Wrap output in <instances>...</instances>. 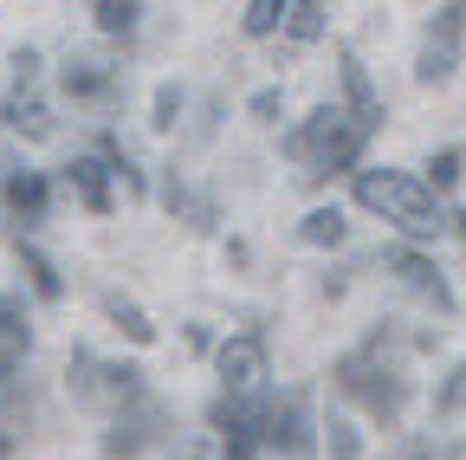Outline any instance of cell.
<instances>
[{"instance_id":"20","label":"cell","mask_w":466,"mask_h":460,"mask_svg":"<svg viewBox=\"0 0 466 460\" xmlns=\"http://www.w3.org/2000/svg\"><path fill=\"white\" fill-rule=\"evenodd\" d=\"M175 110H182V91L162 85V91H156V118H149V124H156V130H168V124H175Z\"/></svg>"},{"instance_id":"12","label":"cell","mask_w":466,"mask_h":460,"mask_svg":"<svg viewBox=\"0 0 466 460\" xmlns=\"http://www.w3.org/2000/svg\"><path fill=\"white\" fill-rule=\"evenodd\" d=\"M0 195H7V208H14L20 220H39V214H46V182L33 176V169H14V176L0 182Z\"/></svg>"},{"instance_id":"18","label":"cell","mask_w":466,"mask_h":460,"mask_svg":"<svg viewBox=\"0 0 466 460\" xmlns=\"http://www.w3.org/2000/svg\"><path fill=\"white\" fill-rule=\"evenodd\" d=\"M20 260H26V272H33V292H39V299H58V292H66V285H58V272H52V260H46V253L20 247Z\"/></svg>"},{"instance_id":"3","label":"cell","mask_w":466,"mask_h":460,"mask_svg":"<svg viewBox=\"0 0 466 460\" xmlns=\"http://www.w3.org/2000/svg\"><path fill=\"white\" fill-rule=\"evenodd\" d=\"M259 447L285 454V460H305L311 454V415H305V395H259Z\"/></svg>"},{"instance_id":"8","label":"cell","mask_w":466,"mask_h":460,"mask_svg":"<svg viewBox=\"0 0 466 460\" xmlns=\"http://www.w3.org/2000/svg\"><path fill=\"white\" fill-rule=\"evenodd\" d=\"M382 272H395L415 299H428L434 312H453V292H447V279L434 272V260H421V253H408V247H395V253H382Z\"/></svg>"},{"instance_id":"17","label":"cell","mask_w":466,"mask_h":460,"mask_svg":"<svg viewBox=\"0 0 466 460\" xmlns=\"http://www.w3.org/2000/svg\"><path fill=\"white\" fill-rule=\"evenodd\" d=\"M137 0H97V7H91V20H97V33H130L137 26Z\"/></svg>"},{"instance_id":"14","label":"cell","mask_w":466,"mask_h":460,"mask_svg":"<svg viewBox=\"0 0 466 460\" xmlns=\"http://www.w3.org/2000/svg\"><path fill=\"white\" fill-rule=\"evenodd\" d=\"M72 189L85 195L91 214H110V182H104V162H97V156H78V162H72Z\"/></svg>"},{"instance_id":"21","label":"cell","mask_w":466,"mask_h":460,"mask_svg":"<svg viewBox=\"0 0 466 460\" xmlns=\"http://www.w3.org/2000/svg\"><path fill=\"white\" fill-rule=\"evenodd\" d=\"M460 162H466L460 149H441V156H434V189H453V182H460Z\"/></svg>"},{"instance_id":"13","label":"cell","mask_w":466,"mask_h":460,"mask_svg":"<svg viewBox=\"0 0 466 460\" xmlns=\"http://www.w3.org/2000/svg\"><path fill=\"white\" fill-rule=\"evenodd\" d=\"M104 318L124 331L130 343H156V324H149V318H143V305H137V299H124V292H104Z\"/></svg>"},{"instance_id":"1","label":"cell","mask_w":466,"mask_h":460,"mask_svg":"<svg viewBox=\"0 0 466 460\" xmlns=\"http://www.w3.org/2000/svg\"><path fill=\"white\" fill-rule=\"evenodd\" d=\"M357 201L370 214H382L395 234H408V240H434L447 227L434 189H421L415 176H401V169H357Z\"/></svg>"},{"instance_id":"4","label":"cell","mask_w":466,"mask_h":460,"mask_svg":"<svg viewBox=\"0 0 466 460\" xmlns=\"http://www.w3.org/2000/svg\"><path fill=\"white\" fill-rule=\"evenodd\" d=\"M7 66H14V72H7V124H14L20 137L46 143V137H52V110H46V97H39V52H14Z\"/></svg>"},{"instance_id":"25","label":"cell","mask_w":466,"mask_h":460,"mask_svg":"<svg viewBox=\"0 0 466 460\" xmlns=\"http://www.w3.org/2000/svg\"><path fill=\"white\" fill-rule=\"evenodd\" d=\"M7 447H14V441H7V434H0V460H7Z\"/></svg>"},{"instance_id":"11","label":"cell","mask_w":466,"mask_h":460,"mask_svg":"<svg viewBox=\"0 0 466 460\" xmlns=\"http://www.w3.org/2000/svg\"><path fill=\"white\" fill-rule=\"evenodd\" d=\"M66 91L72 97H104V91H116V66L104 52H72L66 59Z\"/></svg>"},{"instance_id":"7","label":"cell","mask_w":466,"mask_h":460,"mask_svg":"<svg viewBox=\"0 0 466 460\" xmlns=\"http://www.w3.org/2000/svg\"><path fill=\"white\" fill-rule=\"evenodd\" d=\"M214 363H220L227 395H253V389L266 383V343H259V337H227Z\"/></svg>"},{"instance_id":"5","label":"cell","mask_w":466,"mask_h":460,"mask_svg":"<svg viewBox=\"0 0 466 460\" xmlns=\"http://www.w3.org/2000/svg\"><path fill=\"white\" fill-rule=\"evenodd\" d=\"M162 428H168V415H162V402L137 395V402H124V415L110 422V434H104V454H110V460H130V454L156 447V441H162Z\"/></svg>"},{"instance_id":"6","label":"cell","mask_w":466,"mask_h":460,"mask_svg":"<svg viewBox=\"0 0 466 460\" xmlns=\"http://www.w3.org/2000/svg\"><path fill=\"white\" fill-rule=\"evenodd\" d=\"M460 39H466V7H441L434 26H428V39H421V66H415L421 85H441L460 66Z\"/></svg>"},{"instance_id":"16","label":"cell","mask_w":466,"mask_h":460,"mask_svg":"<svg viewBox=\"0 0 466 460\" xmlns=\"http://www.w3.org/2000/svg\"><path fill=\"white\" fill-rule=\"evenodd\" d=\"M299 240H305V247H337V240H343V214H337V208H311L305 227H299Z\"/></svg>"},{"instance_id":"10","label":"cell","mask_w":466,"mask_h":460,"mask_svg":"<svg viewBox=\"0 0 466 460\" xmlns=\"http://www.w3.org/2000/svg\"><path fill=\"white\" fill-rule=\"evenodd\" d=\"M26 351H33V324H26L20 299L0 292V383H14V363H20Z\"/></svg>"},{"instance_id":"15","label":"cell","mask_w":466,"mask_h":460,"mask_svg":"<svg viewBox=\"0 0 466 460\" xmlns=\"http://www.w3.org/2000/svg\"><path fill=\"white\" fill-rule=\"evenodd\" d=\"M324 14H330V7H318V0H291L285 33L299 39V46H311V39H324Z\"/></svg>"},{"instance_id":"2","label":"cell","mask_w":466,"mask_h":460,"mask_svg":"<svg viewBox=\"0 0 466 460\" xmlns=\"http://www.w3.org/2000/svg\"><path fill=\"white\" fill-rule=\"evenodd\" d=\"M337 389H343V395H357L376 422H401L408 389H401V376H395L389 363H376V343H370V351H350V357L337 363Z\"/></svg>"},{"instance_id":"24","label":"cell","mask_w":466,"mask_h":460,"mask_svg":"<svg viewBox=\"0 0 466 460\" xmlns=\"http://www.w3.org/2000/svg\"><path fill=\"white\" fill-rule=\"evenodd\" d=\"M253 118H266V124L279 118V91H259V97H253Z\"/></svg>"},{"instance_id":"19","label":"cell","mask_w":466,"mask_h":460,"mask_svg":"<svg viewBox=\"0 0 466 460\" xmlns=\"http://www.w3.org/2000/svg\"><path fill=\"white\" fill-rule=\"evenodd\" d=\"M285 14H291V0H253V7H247V33H272Z\"/></svg>"},{"instance_id":"23","label":"cell","mask_w":466,"mask_h":460,"mask_svg":"<svg viewBox=\"0 0 466 460\" xmlns=\"http://www.w3.org/2000/svg\"><path fill=\"white\" fill-rule=\"evenodd\" d=\"M330 454L337 460H357V428H350V422H330Z\"/></svg>"},{"instance_id":"22","label":"cell","mask_w":466,"mask_h":460,"mask_svg":"<svg viewBox=\"0 0 466 460\" xmlns=\"http://www.w3.org/2000/svg\"><path fill=\"white\" fill-rule=\"evenodd\" d=\"M441 409H447V415H460V409H466V363L447 376V389H441Z\"/></svg>"},{"instance_id":"9","label":"cell","mask_w":466,"mask_h":460,"mask_svg":"<svg viewBox=\"0 0 466 460\" xmlns=\"http://www.w3.org/2000/svg\"><path fill=\"white\" fill-rule=\"evenodd\" d=\"M343 97H350V124H357L363 137H376V124H382V97L370 91V72L357 66V52H343Z\"/></svg>"}]
</instances>
